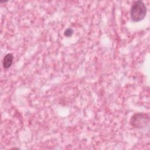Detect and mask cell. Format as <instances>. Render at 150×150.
Returning <instances> with one entry per match:
<instances>
[{
    "instance_id": "cell-1",
    "label": "cell",
    "mask_w": 150,
    "mask_h": 150,
    "mask_svg": "<svg viewBox=\"0 0 150 150\" xmlns=\"http://www.w3.org/2000/svg\"><path fill=\"white\" fill-rule=\"evenodd\" d=\"M146 12V7L142 1H135L133 2L130 10L131 19L135 22H139L144 19Z\"/></svg>"
},
{
    "instance_id": "cell-2",
    "label": "cell",
    "mask_w": 150,
    "mask_h": 150,
    "mask_svg": "<svg viewBox=\"0 0 150 150\" xmlns=\"http://www.w3.org/2000/svg\"><path fill=\"white\" fill-rule=\"evenodd\" d=\"M149 121L148 114L144 113H137L133 115L131 118V125L137 128H142L146 126Z\"/></svg>"
},
{
    "instance_id": "cell-3",
    "label": "cell",
    "mask_w": 150,
    "mask_h": 150,
    "mask_svg": "<svg viewBox=\"0 0 150 150\" xmlns=\"http://www.w3.org/2000/svg\"><path fill=\"white\" fill-rule=\"evenodd\" d=\"M13 59V56L12 54L11 53L6 54L4 57L3 62H2V66L5 69H9L12 64Z\"/></svg>"
},
{
    "instance_id": "cell-4",
    "label": "cell",
    "mask_w": 150,
    "mask_h": 150,
    "mask_svg": "<svg viewBox=\"0 0 150 150\" xmlns=\"http://www.w3.org/2000/svg\"><path fill=\"white\" fill-rule=\"evenodd\" d=\"M73 33V30L71 28H67V29L65 30L64 32V35L66 37H70L71 36Z\"/></svg>"
}]
</instances>
